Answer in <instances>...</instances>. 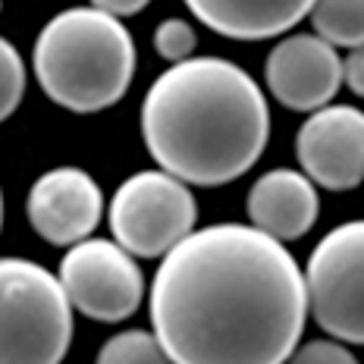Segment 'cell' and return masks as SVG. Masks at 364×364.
<instances>
[{"label": "cell", "mask_w": 364, "mask_h": 364, "mask_svg": "<svg viewBox=\"0 0 364 364\" xmlns=\"http://www.w3.org/2000/svg\"><path fill=\"white\" fill-rule=\"evenodd\" d=\"M26 217L48 245L73 248L97 230L104 217V192L95 176L79 166H54L32 182Z\"/></svg>", "instance_id": "cell-9"}, {"label": "cell", "mask_w": 364, "mask_h": 364, "mask_svg": "<svg viewBox=\"0 0 364 364\" xmlns=\"http://www.w3.org/2000/svg\"><path fill=\"white\" fill-rule=\"evenodd\" d=\"M151 333L173 364H286L308 321L305 270L248 223H210L161 257Z\"/></svg>", "instance_id": "cell-1"}, {"label": "cell", "mask_w": 364, "mask_h": 364, "mask_svg": "<svg viewBox=\"0 0 364 364\" xmlns=\"http://www.w3.org/2000/svg\"><path fill=\"white\" fill-rule=\"evenodd\" d=\"M0 226H4V192H0Z\"/></svg>", "instance_id": "cell-20"}, {"label": "cell", "mask_w": 364, "mask_h": 364, "mask_svg": "<svg viewBox=\"0 0 364 364\" xmlns=\"http://www.w3.org/2000/svg\"><path fill=\"white\" fill-rule=\"evenodd\" d=\"M195 19L232 41H267L295 28L314 0H186Z\"/></svg>", "instance_id": "cell-12"}, {"label": "cell", "mask_w": 364, "mask_h": 364, "mask_svg": "<svg viewBox=\"0 0 364 364\" xmlns=\"http://www.w3.org/2000/svg\"><path fill=\"white\" fill-rule=\"evenodd\" d=\"M308 16L314 35L333 48H364V0H314Z\"/></svg>", "instance_id": "cell-13"}, {"label": "cell", "mask_w": 364, "mask_h": 364, "mask_svg": "<svg viewBox=\"0 0 364 364\" xmlns=\"http://www.w3.org/2000/svg\"><path fill=\"white\" fill-rule=\"evenodd\" d=\"M95 364H173L151 330H123L97 348Z\"/></svg>", "instance_id": "cell-14"}, {"label": "cell", "mask_w": 364, "mask_h": 364, "mask_svg": "<svg viewBox=\"0 0 364 364\" xmlns=\"http://www.w3.org/2000/svg\"><path fill=\"white\" fill-rule=\"evenodd\" d=\"M245 214L248 226H255L257 232L283 245L295 242L308 236L317 223V214H321L317 186L301 170H289V166L267 170L255 179L245 201Z\"/></svg>", "instance_id": "cell-11"}, {"label": "cell", "mask_w": 364, "mask_h": 364, "mask_svg": "<svg viewBox=\"0 0 364 364\" xmlns=\"http://www.w3.org/2000/svg\"><path fill=\"white\" fill-rule=\"evenodd\" d=\"M26 95V60L10 38L0 35V123L10 119Z\"/></svg>", "instance_id": "cell-15"}, {"label": "cell", "mask_w": 364, "mask_h": 364, "mask_svg": "<svg viewBox=\"0 0 364 364\" xmlns=\"http://www.w3.org/2000/svg\"><path fill=\"white\" fill-rule=\"evenodd\" d=\"M305 286L317 327L336 343L364 346V220L333 226L317 242Z\"/></svg>", "instance_id": "cell-6"}, {"label": "cell", "mask_w": 364, "mask_h": 364, "mask_svg": "<svg viewBox=\"0 0 364 364\" xmlns=\"http://www.w3.org/2000/svg\"><path fill=\"white\" fill-rule=\"evenodd\" d=\"M343 82L352 95L364 97V48L348 50V57L343 60Z\"/></svg>", "instance_id": "cell-18"}, {"label": "cell", "mask_w": 364, "mask_h": 364, "mask_svg": "<svg viewBox=\"0 0 364 364\" xmlns=\"http://www.w3.org/2000/svg\"><path fill=\"white\" fill-rule=\"evenodd\" d=\"M73 305L57 273L28 257H0V364H63Z\"/></svg>", "instance_id": "cell-4"}, {"label": "cell", "mask_w": 364, "mask_h": 364, "mask_svg": "<svg viewBox=\"0 0 364 364\" xmlns=\"http://www.w3.org/2000/svg\"><path fill=\"white\" fill-rule=\"evenodd\" d=\"M301 173L327 192H348L364 182V110L330 104L314 110L295 132Z\"/></svg>", "instance_id": "cell-8"}, {"label": "cell", "mask_w": 364, "mask_h": 364, "mask_svg": "<svg viewBox=\"0 0 364 364\" xmlns=\"http://www.w3.org/2000/svg\"><path fill=\"white\" fill-rule=\"evenodd\" d=\"M141 139L154 164L186 186H226L245 176L267 148V97L232 60H182L151 82L141 101Z\"/></svg>", "instance_id": "cell-2"}, {"label": "cell", "mask_w": 364, "mask_h": 364, "mask_svg": "<svg viewBox=\"0 0 364 364\" xmlns=\"http://www.w3.org/2000/svg\"><path fill=\"white\" fill-rule=\"evenodd\" d=\"M95 10H104L110 13V16L117 19H126V16H135V13H141L151 0H88Z\"/></svg>", "instance_id": "cell-19"}, {"label": "cell", "mask_w": 364, "mask_h": 364, "mask_svg": "<svg viewBox=\"0 0 364 364\" xmlns=\"http://www.w3.org/2000/svg\"><path fill=\"white\" fill-rule=\"evenodd\" d=\"M286 364H358L355 352L336 339H308L286 358Z\"/></svg>", "instance_id": "cell-17"}, {"label": "cell", "mask_w": 364, "mask_h": 364, "mask_svg": "<svg viewBox=\"0 0 364 364\" xmlns=\"http://www.w3.org/2000/svg\"><path fill=\"white\" fill-rule=\"evenodd\" d=\"M267 91L295 113H314L330 107L343 85V60L336 48L317 35L279 38L264 60Z\"/></svg>", "instance_id": "cell-10"}, {"label": "cell", "mask_w": 364, "mask_h": 364, "mask_svg": "<svg viewBox=\"0 0 364 364\" xmlns=\"http://www.w3.org/2000/svg\"><path fill=\"white\" fill-rule=\"evenodd\" d=\"M57 279L73 311L97 323L126 321L145 299L139 261L113 239H85L66 248Z\"/></svg>", "instance_id": "cell-7"}, {"label": "cell", "mask_w": 364, "mask_h": 364, "mask_svg": "<svg viewBox=\"0 0 364 364\" xmlns=\"http://www.w3.org/2000/svg\"><path fill=\"white\" fill-rule=\"evenodd\" d=\"M135 41L123 19L95 6H70L44 22L35 41V79L48 101L73 113H101L135 79Z\"/></svg>", "instance_id": "cell-3"}, {"label": "cell", "mask_w": 364, "mask_h": 364, "mask_svg": "<svg viewBox=\"0 0 364 364\" xmlns=\"http://www.w3.org/2000/svg\"><path fill=\"white\" fill-rule=\"evenodd\" d=\"M195 44H198V35H195L188 19L170 16L154 28V50H157V57H164L170 66L182 63V60H192Z\"/></svg>", "instance_id": "cell-16"}, {"label": "cell", "mask_w": 364, "mask_h": 364, "mask_svg": "<svg viewBox=\"0 0 364 364\" xmlns=\"http://www.w3.org/2000/svg\"><path fill=\"white\" fill-rule=\"evenodd\" d=\"M0 6H4V4H0Z\"/></svg>", "instance_id": "cell-21"}, {"label": "cell", "mask_w": 364, "mask_h": 364, "mask_svg": "<svg viewBox=\"0 0 364 364\" xmlns=\"http://www.w3.org/2000/svg\"><path fill=\"white\" fill-rule=\"evenodd\" d=\"M195 195L164 170H141L123 179L107 210L113 242L132 257H166L195 232Z\"/></svg>", "instance_id": "cell-5"}]
</instances>
